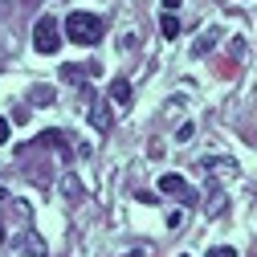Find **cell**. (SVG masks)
Returning a JSON list of instances; mask_svg holds the SVG:
<instances>
[{
	"label": "cell",
	"instance_id": "6da1fadb",
	"mask_svg": "<svg viewBox=\"0 0 257 257\" xmlns=\"http://www.w3.org/2000/svg\"><path fill=\"white\" fill-rule=\"evenodd\" d=\"M66 37L74 45H98L102 41V21L94 13H70L66 17Z\"/></svg>",
	"mask_w": 257,
	"mask_h": 257
},
{
	"label": "cell",
	"instance_id": "7a4b0ae2",
	"mask_svg": "<svg viewBox=\"0 0 257 257\" xmlns=\"http://www.w3.org/2000/svg\"><path fill=\"white\" fill-rule=\"evenodd\" d=\"M57 45H61L57 21H53V17H41V21L33 25V49H37V53H57Z\"/></svg>",
	"mask_w": 257,
	"mask_h": 257
},
{
	"label": "cell",
	"instance_id": "3957f363",
	"mask_svg": "<svg viewBox=\"0 0 257 257\" xmlns=\"http://www.w3.org/2000/svg\"><path fill=\"white\" fill-rule=\"evenodd\" d=\"M159 188L168 192V196H176V200H184V208H192L200 196H196V188H188V180L184 176H176V172H168L164 180H159Z\"/></svg>",
	"mask_w": 257,
	"mask_h": 257
},
{
	"label": "cell",
	"instance_id": "277c9868",
	"mask_svg": "<svg viewBox=\"0 0 257 257\" xmlns=\"http://www.w3.org/2000/svg\"><path fill=\"white\" fill-rule=\"evenodd\" d=\"M90 122H94V131H110V102L90 98Z\"/></svg>",
	"mask_w": 257,
	"mask_h": 257
},
{
	"label": "cell",
	"instance_id": "5b68a950",
	"mask_svg": "<svg viewBox=\"0 0 257 257\" xmlns=\"http://www.w3.org/2000/svg\"><path fill=\"white\" fill-rule=\"evenodd\" d=\"M106 102L122 110L126 102H131V82H126V78H114V82H110V90H106Z\"/></svg>",
	"mask_w": 257,
	"mask_h": 257
},
{
	"label": "cell",
	"instance_id": "8992f818",
	"mask_svg": "<svg viewBox=\"0 0 257 257\" xmlns=\"http://www.w3.org/2000/svg\"><path fill=\"white\" fill-rule=\"evenodd\" d=\"M200 164H204V172H208V176H216V172H220V176H233V172H237V164H233V159H224V155H216V159H212V155H204Z\"/></svg>",
	"mask_w": 257,
	"mask_h": 257
},
{
	"label": "cell",
	"instance_id": "52a82bcc",
	"mask_svg": "<svg viewBox=\"0 0 257 257\" xmlns=\"http://www.w3.org/2000/svg\"><path fill=\"white\" fill-rule=\"evenodd\" d=\"M216 37H220V29H216V25H212V29H204V33L196 37V45H192V57H204V53L216 45Z\"/></svg>",
	"mask_w": 257,
	"mask_h": 257
},
{
	"label": "cell",
	"instance_id": "ba28073f",
	"mask_svg": "<svg viewBox=\"0 0 257 257\" xmlns=\"http://www.w3.org/2000/svg\"><path fill=\"white\" fill-rule=\"evenodd\" d=\"M224 208H229V196H224L220 188H212V192H208V200H204V212H208V216L216 220V216H220Z\"/></svg>",
	"mask_w": 257,
	"mask_h": 257
},
{
	"label": "cell",
	"instance_id": "9c48e42d",
	"mask_svg": "<svg viewBox=\"0 0 257 257\" xmlns=\"http://www.w3.org/2000/svg\"><path fill=\"white\" fill-rule=\"evenodd\" d=\"M159 33H164L168 41L180 37V21H176V13H164V17H159Z\"/></svg>",
	"mask_w": 257,
	"mask_h": 257
},
{
	"label": "cell",
	"instance_id": "30bf717a",
	"mask_svg": "<svg viewBox=\"0 0 257 257\" xmlns=\"http://www.w3.org/2000/svg\"><path fill=\"white\" fill-rule=\"evenodd\" d=\"M61 192H66V200H78V196H82V184H78V176H74V172L61 176Z\"/></svg>",
	"mask_w": 257,
	"mask_h": 257
},
{
	"label": "cell",
	"instance_id": "8fae6325",
	"mask_svg": "<svg viewBox=\"0 0 257 257\" xmlns=\"http://www.w3.org/2000/svg\"><path fill=\"white\" fill-rule=\"evenodd\" d=\"M82 74H86V78L98 74V66H86V70H82V66H61V78H66V82H74V78H82Z\"/></svg>",
	"mask_w": 257,
	"mask_h": 257
},
{
	"label": "cell",
	"instance_id": "7c38bea8",
	"mask_svg": "<svg viewBox=\"0 0 257 257\" xmlns=\"http://www.w3.org/2000/svg\"><path fill=\"white\" fill-rule=\"evenodd\" d=\"M25 257H49V249H45V241L37 237V233H29V253Z\"/></svg>",
	"mask_w": 257,
	"mask_h": 257
},
{
	"label": "cell",
	"instance_id": "4fadbf2b",
	"mask_svg": "<svg viewBox=\"0 0 257 257\" xmlns=\"http://www.w3.org/2000/svg\"><path fill=\"white\" fill-rule=\"evenodd\" d=\"M204 257H237V249H233V245H212Z\"/></svg>",
	"mask_w": 257,
	"mask_h": 257
},
{
	"label": "cell",
	"instance_id": "5bb4252c",
	"mask_svg": "<svg viewBox=\"0 0 257 257\" xmlns=\"http://www.w3.org/2000/svg\"><path fill=\"white\" fill-rule=\"evenodd\" d=\"M192 135H196V126H192V122H180V126H176V139H180V143H188Z\"/></svg>",
	"mask_w": 257,
	"mask_h": 257
},
{
	"label": "cell",
	"instance_id": "9a60e30c",
	"mask_svg": "<svg viewBox=\"0 0 257 257\" xmlns=\"http://www.w3.org/2000/svg\"><path fill=\"white\" fill-rule=\"evenodd\" d=\"M49 98H53V94H49V90H37V94H33V106H45Z\"/></svg>",
	"mask_w": 257,
	"mask_h": 257
},
{
	"label": "cell",
	"instance_id": "2e32d148",
	"mask_svg": "<svg viewBox=\"0 0 257 257\" xmlns=\"http://www.w3.org/2000/svg\"><path fill=\"white\" fill-rule=\"evenodd\" d=\"M9 135H13L9 131V118H0V143H9Z\"/></svg>",
	"mask_w": 257,
	"mask_h": 257
},
{
	"label": "cell",
	"instance_id": "e0dca14e",
	"mask_svg": "<svg viewBox=\"0 0 257 257\" xmlns=\"http://www.w3.org/2000/svg\"><path fill=\"white\" fill-rule=\"evenodd\" d=\"M180 9V0H164V13H176Z\"/></svg>",
	"mask_w": 257,
	"mask_h": 257
},
{
	"label": "cell",
	"instance_id": "ac0fdd59",
	"mask_svg": "<svg viewBox=\"0 0 257 257\" xmlns=\"http://www.w3.org/2000/svg\"><path fill=\"white\" fill-rule=\"evenodd\" d=\"M5 200H9V188H0V204H5Z\"/></svg>",
	"mask_w": 257,
	"mask_h": 257
},
{
	"label": "cell",
	"instance_id": "d6986e66",
	"mask_svg": "<svg viewBox=\"0 0 257 257\" xmlns=\"http://www.w3.org/2000/svg\"><path fill=\"white\" fill-rule=\"evenodd\" d=\"M21 5H37V0H21Z\"/></svg>",
	"mask_w": 257,
	"mask_h": 257
},
{
	"label": "cell",
	"instance_id": "ffe728a7",
	"mask_svg": "<svg viewBox=\"0 0 257 257\" xmlns=\"http://www.w3.org/2000/svg\"><path fill=\"white\" fill-rule=\"evenodd\" d=\"M5 5H9V0H0V9H5Z\"/></svg>",
	"mask_w": 257,
	"mask_h": 257
}]
</instances>
